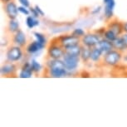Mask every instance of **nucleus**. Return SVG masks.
<instances>
[{
  "label": "nucleus",
  "mask_w": 127,
  "mask_h": 127,
  "mask_svg": "<svg viewBox=\"0 0 127 127\" xmlns=\"http://www.w3.org/2000/svg\"><path fill=\"white\" fill-rule=\"evenodd\" d=\"M45 47V45L40 43L38 42L37 41H34V42H31L30 44H28L27 47H26V52H28V54L30 55H32V54H35L41 50H42Z\"/></svg>",
  "instance_id": "13"
},
{
  "label": "nucleus",
  "mask_w": 127,
  "mask_h": 127,
  "mask_svg": "<svg viewBox=\"0 0 127 127\" xmlns=\"http://www.w3.org/2000/svg\"><path fill=\"white\" fill-rule=\"evenodd\" d=\"M100 38L97 33H86L83 37H81V43L83 46L88 47L90 48L96 47L99 43Z\"/></svg>",
  "instance_id": "7"
},
{
  "label": "nucleus",
  "mask_w": 127,
  "mask_h": 127,
  "mask_svg": "<svg viewBox=\"0 0 127 127\" xmlns=\"http://www.w3.org/2000/svg\"><path fill=\"white\" fill-rule=\"evenodd\" d=\"M124 31L126 32H127V23H124Z\"/></svg>",
  "instance_id": "32"
},
{
  "label": "nucleus",
  "mask_w": 127,
  "mask_h": 127,
  "mask_svg": "<svg viewBox=\"0 0 127 127\" xmlns=\"http://www.w3.org/2000/svg\"><path fill=\"white\" fill-rule=\"evenodd\" d=\"M79 57H76V56H72V55L65 53V55L62 57V61L64 62V65H65L66 70L68 71H72L77 68V66L79 65V62H80Z\"/></svg>",
  "instance_id": "6"
},
{
  "label": "nucleus",
  "mask_w": 127,
  "mask_h": 127,
  "mask_svg": "<svg viewBox=\"0 0 127 127\" xmlns=\"http://www.w3.org/2000/svg\"><path fill=\"white\" fill-rule=\"evenodd\" d=\"M5 12L9 19H16L18 14V7L13 1L5 4Z\"/></svg>",
  "instance_id": "8"
},
{
  "label": "nucleus",
  "mask_w": 127,
  "mask_h": 127,
  "mask_svg": "<svg viewBox=\"0 0 127 127\" xmlns=\"http://www.w3.org/2000/svg\"><path fill=\"white\" fill-rule=\"evenodd\" d=\"M48 67L50 76L53 78H62L67 75L68 71L66 70L62 59H52L50 58L47 62Z\"/></svg>",
  "instance_id": "1"
},
{
  "label": "nucleus",
  "mask_w": 127,
  "mask_h": 127,
  "mask_svg": "<svg viewBox=\"0 0 127 127\" xmlns=\"http://www.w3.org/2000/svg\"><path fill=\"white\" fill-rule=\"evenodd\" d=\"M1 1L3 2V3H8V2L12 1V0H1Z\"/></svg>",
  "instance_id": "33"
},
{
  "label": "nucleus",
  "mask_w": 127,
  "mask_h": 127,
  "mask_svg": "<svg viewBox=\"0 0 127 127\" xmlns=\"http://www.w3.org/2000/svg\"><path fill=\"white\" fill-rule=\"evenodd\" d=\"M121 57H122L121 52H120L116 49H113L111 51L108 52L107 53L104 54L103 62L106 65L114 66H116L119 63L120 61L121 60Z\"/></svg>",
  "instance_id": "3"
},
{
  "label": "nucleus",
  "mask_w": 127,
  "mask_h": 127,
  "mask_svg": "<svg viewBox=\"0 0 127 127\" xmlns=\"http://www.w3.org/2000/svg\"><path fill=\"white\" fill-rule=\"evenodd\" d=\"M33 73L32 65L31 62H26L23 65L22 68H21L20 73H19V77L20 78H30L32 77Z\"/></svg>",
  "instance_id": "11"
},
{
  "label": "nucleus",
  "mask_w": 127,
  "mask_h": 127,
  "mask_svg": "<svg viewBox=\"0 0 127 127\" xmlns=\"http://www.w3.org/2000/svg\"><path fill=\"white\" fill-rule=\"evenodd\" d=\"M33 35H34V37L36 38V41H37L38 42H40V43H42L43 45H46L47 38L43 34H42V33L38 32H33Z\"/></svg>",
  "instance_id": "23"
},
{
  "label": "nucleus",
  "mask_w": 127,
  "mask_h": 127,
  "mask_svg": "<svg viewBox=\"0 0 127 127\" xmlns=\"http://www.w3.org/2000/svg\"><path fill=\"white\" fill-rule=\"evenodd\" d=\"M81 42V41L80 37H76V36H74L72 34L62 35V36H60V37L57 38V42L65 49L68 48V47L79 45Z\"/></svg>",
  "instance_id": "2"
},
{
  "label": "nucleus",
  "mask_w": 127,
  "mask_h": 127,
  "mask_svg": "<svg viewBox=\"0 0 127 127\" xmlns=\"http://www.w3.org/2000/svg\"><path fill=\"white\" fill-rule=\"evenodd\" d=\"M47 55L52 59H62L65 55V48L62 47L58 42L52 43L47 49Z\"/></svg>",
  "instance_id": "4"
},
{
  "label": "nucleus",
  "mask_w": 127,
  "mask_h": 127,
  "mask_svg": "<svg viewBox=\"0 0 127 127\" xmlns=\"http://www.w3.org/2000/svg\"><path fill=\"white\" fill-rule=\"evenodd\" d=\"M116 6V2L115 0H111L107 3L105 4L104 8V15L106 19H111L114 14V8Z\"/></svg>",
  "instance_id": "14"
},
{
  "label": "nucleus",
  "mask_w": 127,
  "mask_h": 127,
  "mask_svg": "<svg viewBox=\"0 0 127 127\" xmlns=\"http://www.w3.org/2000/svg\"><path fill=\"white\" fill-rule=\"evenodd\" d=\"M8 31L11 33H16L19 30V23L16 19H10L8 23Z\"/></svg>",
  "instance_id": "21"
},
{
  "label": "nucleus",
  "mask_w": 127,
  "mask_h": 127,
  "mask_svg": "<svg viewBox=\"0 0 127 127\" xmlns=\"http://www.w3.org/2000/svg\"><path fill=\"white\" fill-rule=\"evenodd\" d=\"M102 52L97 46L95 47H92V51H91V57L90 60H92L93 62H98L100 60L102 57Z\"/></svg>",
  "instance_id": "16"
},
{
  "label": "nucleus",
  "mask_w": 127,
  "mask_h": 127,
  "mask_svg": "<svg viewBox=\"0 0 127 127\" xmlns=\"http://www.w3.org/2000/svg\"><path fill=\"white\" fill-rule=\"evenodd\" d=\"M107 29L111 30L117 36H120L124 32V24H122L118 20H112L107 25Z\"/></svg>",
  "instance_id": "9"
},
{
  "label": "nucleus",
  "mask_w": 127,
  "mask_h": 127,
  "mask_svg": "<svg viewBox=\"0 0 127 127\" xmlns=\"http://www.w3.org/2000/svg\"><path fill=\"white\" fill-rule=\"evenodd\" d=\"M124 60H125V62H127V55H126V56H125Z\"/></svg>",
  "instance_id": "35"
},
{
  "label": "nucleus",
  "mask_w": 127,
  "mask_h": 127,
  "mask_svg": "<svg viewBox=\"0 0 127 127\" xmlns=\"http://www.w3.org/2000/svg\"><path fill=\"white\" fill-rule=\"evenodd\" d=\"M23 57V51L21 47L19 46H13L10 47L6 53L7 61L9 62H16L22 59Z\"/></svg>",
  "instance_id": "5"
},
{
  "label": "nucleus",
  "mask_w": 127,
  "mask_h": 127,
  "mask_svg": "<svg viewBox=\"0 0 127 127\" xmlns=\"http://www.w3.org/2000/svg\"><path fill=\"white\" fill-rule=\"evenodd\" d=\"M113 45H114V48L118 50L120 52H123L127 49V46L125 43L123 39H122L121 36H118L117 37L116 39L113 42Z\"/></svg>",
  "instance_id": "17"
},
{
  "label": "nucleus",
  "mask_w": 127,
  "mask_h": 127,
  "mask_svg": "<svg viewBox=\"0 0 127 127\" xmlns=\"http://www.w3.org/2000/svg\"><path fill=\"white\" fill-rule=\"evenodd\" d=\"M18 12L26 16H29V14H30V10H28L27 7H24L23 5L18 7Z\"/></svg>",
  "instance_id": "26"
},
{
  "label": "nucleus",
  "mask_w": 127,
  "mask_h": 127,
  "mask_svg": "<svg viewBox=\"0 0 127 127\" xmlns=\"http://www.w3.org/2000/svg\"><path fill=\"white\" fill-rule=\"evenodd\" d=\"M13 42L17 46L19 47H24L27 43V38H26L25 33L21 30H18L13 36Z\"/></svg>",
  "instance_id": "12"
},
{
  "label": "nucleus",
  "mask_w": 127,
  "mask_h": 127,
  "mask_svg": "<svg viewBox=\"0 0 127 127\" xmlns=\"http://www.w3.org/2000/svg\"><path fill=\"white\" fill-rule=\"evenodd\" d=\"M103 37H104V38H105V39H107L108 41H110V42H113L117 38L118 36H117L114 32H112L111 30L107 29V30H105L104 35H103Z\"/></svg>",
  "instance_id": "22"
},
{
  "label": "nucleus",
  "mask_w": 127,
  "mask_h": 127,
  "mask_svg": "<svg viewBox=\"0 0 127 127\" xmlns=\"http://www.w3.org/2000/svg\"><path fill=\"white\" fill-rule=\"evenodd\" d=\"M16 71H17V67L13 62H12V63L4 64V65L2 66L1 69H0L2 76L13 75V74L16 72Z\"/></svg>",
  "instance_id": "15"
},
{
  "label": "nucleus",
  "mask_w": 127,
  "mask_h": 127,
  "mask_svg": "<svg viewBox=\"0 0 127 127\" xmlns=\"http://www.w3.org/2000/svg\"><path fill=\"white\" fill-rule=\"evenodd\" d=\"M121 37L125 42V43H126V45L127 46V32L124 33V34H121Z\"/></svg>",
  "instance_id": "31"
},
{
  "label": "nucleus",
  "mask_w": 127,
  "mask_h": 127,
  "mask_svg": "<svg viewBox=\"0 0 127 127\" xmlns=\"http://www.w3.org/2000/svg\"><path fill=\"white\" fill-rule=\"evenodd\" d=\"M71 34L74 35V36H76V37L81 38V37H83L84 36L86 35V33H85V31H84L82 28H75V29L72 31Z\"/></svg>",
  "instance_id": "25"
},
{
  "label": "nucleus",
  "mask_w": 127,
  "mask_h": 127,
  "mask_svg": "<svg viewBox=\"0 0 127 127\" xmlns=\"http://www.w3.org/2000/svg\"><path fill=\"white\" fill-rule=\"evenodd\" d=\"M30 13H31V15H32V17H34V18H37L38 17H40V14L38 13V12L37 11V9L35 8V7L34 8H30Z\"/></svg>",
  "instance_id": "27"
},
{
  "label": "nucleus",
  "mask_w": 127,
  "mask_h": 127,
  "mask_svg": "<svg viewBox=\"0 0 127 127\" xmlns=\"http://www.w3.org/2000/svg\"><path fill=\"white\" fill-rule=\"evenodd\" d=\"M91 51H92V48H90V47L83 46V45L81 46V51L80 57L84 62H87L90 60Z\"/></svg>",
  "instance_id": "18"
},
{
  "label": "nucleus",
  "mask_w": 127,
  "mask_h": 127,
  "mask_svg": "<svg viewBox=\"0 0 127 127\" xmlns=\"http://www.w3.org/2000/svg\"><path fill=\"white\" fill-rule=\"evenodd\" d=\"M35 8L37 9V11L38 12V13L40 14V16H42H42H44V12L40 8V7H39V6H38V5H36V6H35Z\"/></svg>",
  "instance_id": "29"
},
{
  "label": "nucleus",
  "mask_w": 127,
  "mask_h": 127,
  "mask_svg": "<svg viewBox=\"0 0 127 127\" xmlns=\"http://www.w3.org/2000/svg\"><path fill=\"white\" fill-rule=\"evenodd\" d=\"M81 51V46L79 44V45H76V46L66 48L65 49V53L72 55V56H76V57H80Z\"/></svg>",
  "instance_id": "19"
},
{
  "label": "nucleus",
  "mask_w": 127,
  "mask_h": 127,
  "mask_svg": "<svg viewBox=\"0 0 127 127\" xmlns=\"http://www.w3.org/2000/svg\"><path fill=\"white\" fill-rule=\"evenodd\" d=\"M26 24H27L28 28L32 29V28L39 25V21H38L36 18H34V17H32V15L28 16L27 19H26Z\"/></svg>",
  "instance_id": "20"
},
{
  "label": "nucleus",
  "mask_w": 127,
  "mask_h": 127,
  "mask_svg": "<svg viewBox=\"0 0 127 127\" xmlns=\"http://www.w3.org/2000/svg\"><path fill=\"white\" fill-rule=\"evenodd\" d=\"M18 2L20 3L21 5L27 7V8H29V6H30L29 0H18Z\"/></svg>",
  "instance_id": "28"
},
{
  "label": "nucleus",
  "mask_w": 127,
  "mask_h": 127,
  "mask_svg": "<svg viewBox=\"0 0 127 127\" xmlns=\"http://www.w3.org/2000/svg\"><path fill=\"white\" fill-rule=\"evenodd\" d=\"M100 9H101V7H100V6L97 7V8H95L94 10L92 11V14H97V13H99L100 12Z\"/></svg>",
  "instance_id": "30"
},
{
  "label": "nucleus",
  "mask_w": 127,
  "mask_h": 127,
  "mask_svg": "<svg viewBox=\"0 0 127 127\" xmlns=\"http://www.w3.org/2000/svg\"><path fill=\"white\" fill-rule=\"evenodd\" d=\"M97 47L100 49V51L102 52L103 54H105V53H107L108 52L115 49L113 42H110V41L105 39V38H102V39L100 40V42H99V43H98Z\"/></svg>",
  "instance_id": "10"
},
{
  "label": "nucleus",
  "mask_w": 127,
  "mask_h": 127,
  "mask_svg": "<svg viewBox=\"0 0 127 127\" xmlns=\"http://www.w3.org/2000/svg\"><path fill=\"white\" fill-rule=\"evenodd\" d=\"M31 65H32V68L33 72L38 73V72H40V71H42V65H41L38 62L36 61L35 59L32 60V62H31Z\"/></svg>",
  "instance_id": "24"
},
{
  "label": "nucleus",
  "mask_w": 127,
  "mask_h": 127,
  "mask_svg": "<svg viewBox=\"0 0 127 127\" xmlns=\"http://www.w3.org/2000/svg\"><path fill=\"white\" fill-rule=\"evenodd\" d=\"M110 1H111V0H103V3H104V4H105V3H107Z\"/></svg>",
  "instance_id": "34"
}]
</instances>
